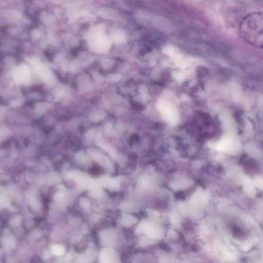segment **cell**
<instances>
[{"instance_id":"cell-1","label":"cell","mask_w":263,"mask_h":263,"mask_svg":"<svg viewBox=\"0 0 263 263\" xmlns=\"http://www.w3.org/2000/svg\"><path fill=\"white\" fill-rule=\"evenodd\" d=\"M239 32L247 42L263 48V13L254 12L246 16L241 21Z\"/></svg>"},{"instance_id":"cell-3","label":"cell","mask_w":263,"mask_h":263,"mask_svg":"<svg viewBox=\"0 0 263 263\" xmlns=\"http://www.w3.org/2000/svg\"><path fill=\"white\" fill-rule=\"evenodd\" d=\"M95 172H97V171H98V170H96V167H95ZM92 172H93V173L95 172L94 169H93V170H92Z\"/></svg>"},{"instance_id":"cell-2","label":"cell","mask_w":263,"mask_h":263,"mask_svg":"<svg viewBox=\"0 0 263 263\" xmlns=\"http://www.w3.org/2000/svg\"><path fill=\"white\" fill-rule=\"evenodd\" d=\"M255 182H256V185L258 187L260 188H263V181L262 180L258 179V180H256Z\"/></svg>"},{"instance_id":"cell-4","label":"cell","mask_w":263,"mask_h":263,"mask_svg":"<svg viewBox=\"0 0 263 263\" xmlns=\"http://www.w3.org/2000/svg\"><path fill=\"white\" fill-rule=\"evenodd\" d=\"M262 1H263V0H262Z\"/></svg>"}]
</instances>
